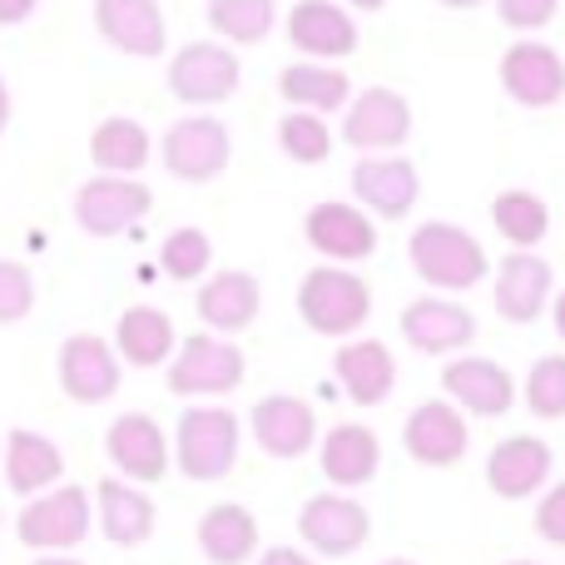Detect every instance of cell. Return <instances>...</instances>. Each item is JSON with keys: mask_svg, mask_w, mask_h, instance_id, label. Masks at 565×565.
<instances>
[{"mask_svg": "<svg viewBox=\"0 0 565 565\" xmlns=\"http://www.w3.org/2000/svg\"><path fill=\"white\" fill-rule=\"evenodd\" d=\"M407 264L427 288L441 292H471L491 278V258L481 238L461 224H447V218H427V224L412 228Z\"/></svg>", "mask_w": 565, "mask_h": 565, "instance_id": "6da1fadb", "label": "cell"}, {"mask_svg": "<svg viewBox=\"0 0 565 565\" xmlns=\"http://www.w3.org/2000/svg\"><path fill=\"white\" fill-rule=\"evenodd\" d=\"M298 318L318 338H358L372 318V282L358 268L318 264L298 282Z\"/></svg>", "mask_w": 565, "mask_h": 565, "instance_id": "7a4b0ae2", "label": "cell"}, {"mask_svg": "<svg viewBox=\"0 0 565 565\" xmlns=\"http://www.w3.org/2000/svg\"><path fill=\"white\" fill-rule=\"evenodd\" d=\"M248 377V358L234 338L218 332H189L164 362V387L174 397H228Z\"/></svg>", "mask_w": 565, "mask_h": 565, "instance_id": "3957f363", "label": "cell"}, {"mask_svg": "<svg viewBox=\"0 0 565 565\" xmlns=\"http://www.w3.org/2000/svg\"><path fill=\"white\" fill-rule=\"evenodd\" d=\"M244 427L228 407H189L174 427V467L189 481H224L238 467Z\"/></svg>", "mask_w": 565, "mask_h": 565, "instance_id": "277c9868", "label": "cell"}, {"mask_svg": "<svg viewBox=\"0 0 565 565\" xmlns=\"http://www.w3.org/2000/svg\"><path fill=\"white\" fill-rule=\"evenodd\" d=\"M164 79H169V95H174L179 105L209 109V105H224V99L238 95L244 65H238V55L224 45V40H189V45L174 50Z\"/></svg>", "mask_w": 565, "mask_h": 565, "instance_id": "5b68a950", "label": "cell"}, {"mask_svg": "<svg viewBox=\"0 0 565 565\" xmlns=\"http://www.w3.org/2000/svg\"><path fill=\"white\" fill-rule=\"evenodd\" d=\"M159 159H164V169L179 184H214L228 169V159H234V135L214 115H184L164 129Z\"/></svg>", "mask_w": 565, "mask_h": 565, "instance_id": "8992f818", "label": "cell"}, {"mask_svg": "<svg viewBox=\"0 0 565 565\" xmlns=\"http://www.w3.org/2000/svg\"><path fill=\"white\" fill-rule=\"evenodd\" d=\"M89 526H95V501H89V491L85 487H50L25 501V511H20V521H15V536H20V546L50 556V551H75L79 541L89 536Z\"/></svg>", "mask_w": 565, "mask_h": 565, "instance_id": "52a82bcc", "label": "cell"}, {"mask_svg": "<svg viewBox=\"0 0 565 565\" xmlns=\"http://www.w3.org/2000/svg\"><path fill=\"white\" fill-rule=\"evenodd\" d=\"M154 209V194L139 174H95L75 189V224L89 238H119Z\"/></svg>", "mask_w": 565, "mask_h": 565, "instance_id": "ba28073f", "label": "cell"}, {"mask_svg": "<svg viewBox=\"0 0 565 565\" xmlns=\"http://www.w3.org/2000/svg\"><path fill=\"white\" fill-rule=\"evenodd\" d=\"M302 238L322 264L358 268L377 254V218L362 204H342V199H322L302 214Z\"/></svg>", "mask_w": 565, "mask_h": 565, "instance_id": "9c48e42d", "label": "cell"}, {"mask_svg": "<svg viewBox=\"0 0 565 565\" xmlns=\"http://www.w3.org/2000/svg\"><path fill=\"white\" fill-rule=\"evenodd\" d=\"M298 536L312 556H358L372 536V511L348 491H318L298 511Z\"/></svg>", "mask_w": 565, "mask_h": 565, "instance_id": "30bf717a", "label": "cell"}, {"mask_svg": "<svg viewBox=\"0 0 565 565\" xmlns=\"http://www.w3.org/2000/svg\"><path fill=\"white\" fill-rule=\"evenodd\" d=\"M407 139H412V105L402 89L372 85L348 99V109H342V145H352L358 154H397Z\"/></svg>", "mask_w": 565, "mask_h": 565, "instance_id": "8fae6325", "label": "cell"}, {"mask_svg": "<svg viewBox=\"0 0 565 565\" xmlns=\"http://www.w3.org/2000/svg\"><path fill=\"white\" fill-rule=\"evenodd\" d=\"M441 392L447 402H457L467 417H507L521 397V382L511 377L507 362L481 358V352H457L441 367Z\"/></svg>", "mask_w": 565, "mask_h": 565, "instance_id": "7c38bea8", "label": "cell"}, {"mask_svg": "<svg viewBox=\"0 0 565 565\" xmlns=\"http://www.w3.org/2000/svg\"><path fill=\"white\" fill-rule=\"evenodd\" d=\"M55 377L60 392L79 407H99L119 392L125 382V362H119L115 342H105L99 332H75V338L60 342V358H55Z\"/></svg>", "mask_w": 565, "mask_h": 565, "instance_id": "4fadbf2b", "label": "cell"}, {"mask_svg": "<svg viewBox=\"0 0 565 565\" xmlns=\"http://www.w3.org/2000/svg\"><path fill=\"white\" fill-rule=\"evenodd\" d=\"M501 89H507L511 105L521 109H551L565 99V60L556 45L536 35H521L516 45H507L501 55Z\"/></svg>", "mask_w": 565, "mask_h": 565, "instance_id": "5bb4252c", "label": "cell"}, {"mask_svg": "<svg viewBox=\"0 0 565 565\" xmlns=\"http://www.w3.org/2000/svg\"><path fill=\"white\" fill-rule=\"evenodd\" d=\"M402 447L417 467H431V471H447L467 457L471 447V422L457 402L447 397H427L422 407H412L407 427H402Z\"/></svg>", "mask_w": 565, "mask_h": 565, "instance_id": "9a60e30c", "label": "cell"}, {"mask_svg": "<svg viewBox=\"0 0 565 565\" xmlns=\"http://www.w3.org/2000/svg\"><path fill=\"white\" fill-rule=\"evenodd\" d=\"M402 342L412 352H427V358H457L477 342V318L471 308H461L457 298H441V292H427V298H412L397 318Z\"/></svg>", "mask_w": 565, "mask_h": 565, "instance_id": "2e32d148", "label": "cell"}, {"mask_svg": "<svg viewBox=\"0 0 565 565\" xmlns=\"http://www.w3.org/2000/svg\"><path fill=\"white\" fill-rule=\"evenodd\" d=\"M422 199V174L407 154H362L352 164V204H362L372 218H407Z\"/></svg>", "mask_w": 565, "mask_h": 565, "instance_id": "e0dca14e", "label": "cell"}, {"mask_svg": "<svg viewBox=\"0 0 565 565\" xmlns=\"http://www.w3.org/2000/svg\"><path fill=\"white\" fill-rule=\"evenodd\" d=\"M556 298V268L536 248H511L491 274V308L507 322H536Z\"/></svg>", "mask_w": 565, "mask_h": 565, "instance_id": "ac0fdd59", "label": "cell"}, {"mask_svg": "<svg viewBox=\"0 0 565 565\" xmlns=\"http://www.w3.org/2000/svg\"><path fill=\"white\" fill-rule=\"evenodd\" d=\"M551 471H556L551 441L531 437V431H511L487 457V487H491V497H501V501H531L551 487Z\"/></svg>", "mask_w": 565, "mask_h": 565, "instance_id": "d6986e66", "label": "cell"}, {"mask_svg": "<svg viewBox=\"0 0 565 565\" xmlns=\"http://www.w3.org/2000/svg\"><path fill=\"white\" fill-rule=\"evenodd\" d=\"M105 457L115 461V471L125 481H135V487H159L174 447H169L164 427H159L149 412H125V417H115L105 431Z\"/></svg>", "mask_w": 565, "mask_h": 565, "instance_id": "ffe728a7", "label": "cell"}, {"mask_svg": "<svg viewBox=\"0 0 565 565\" xmlns=\"http://www.w3.org/2000/svg\"><path fill=\"white\" fill-rule=\"evenodd\" d=\"M248 427H254V441L274 461H302L318 447V412L298 392H268V397H258Z\"/></svg>", "mask_w": 565, "mask_h": 565, "instance_id": "44dd1931", "label": "cell"}, {"mask_svg": "<svg viewBox=\"0 0 565 565\" xmlns=\"http://www.w3.org/2000/svg\"><path fill=\"white\" fill-rule=\"evenodd\" d=\"M288 30V45L302 60H348L358 50V20L342 0H298L282 20Z\"/></svg>", "mask_w": 565, "mask_h": 565, "instance_id": "7402d4cb", "label": "cell"}, {"mask_svg": "<svg viewBox=\"0 0 565 565\" xmlns=\"http://www.w3.org/2000/svg\"><path fill=\"white\" fill-rule=\"evenodd\" d=\"M95 30L109 50L135 60H159L169 50V25L159 0H95Z\"/></svg>", "mask_w": 565, "mask_h": 565, "instance_id": "603a6c76", "label": "cell"}, {"mask_svg": "<svg viewBox=\"0 0 565 565\" xmlns=\"http://www.w3.org/2000/svg\"><path fill=\"white\" fill-rule=\"evenodd\" d=\"M332 372L338 387L348 392L352 407H382L397 387V358L382 338H342V348L332 352Z\"/></svg>", "mask_w": 565, "mask_h": 565, "instance_id": "cb8c5ba5", "label": "cell"}, {"mask_svg": "<svg viewBox=\"0 0 565 565\" xmlns=\"http://www.w3.org/2000/svg\"><path fill=\"white\" fill-rule=\"evenodd\" d=\"M199 322H204L209 332H218V338H238V332L254 328L258 308H264V288H258L254 274H244V268H218V274H209L199 282Z\"/></svg>", "mask_w": 565, "mask_h": 565, "instance_id": "d4e9b609", "label": "cell"}, {"mask_svg": "<svg viewBox=\"0 0 565 565\" xmlns=\"http://www.w3.org/2000/svg\"><path fill=\"white\" fill-rule=\"evenodd\" d=\"M95 521H99V531H105L109 546L135 551V546H145V541L154 536L159 507L149 501V491L129 487V481L105 477V481L95 487Z\"/></svg>", "mask_w": 565, "mask_h": 565, "instance_id": "484cf974", "label": "cell"}, {"mask_svg": "<svg viewBox=\"0 0 565 565\" xmlns=\"http://www.w3.org/2000/svg\"><path fill=\"white\" fill-rule=\"evenodd\" d=\"M318 467L332 487H367L382 471V441L367 422H338L328 437L318 441Z\"/></svg>", "mask_w": 565, "mask_h": 565, "instance_id": "4316f807", "label": "cell"}, {"mask_svg": "<svg viewBox=\"0 0 565 565\" xmlns=\"http://www.w3.org/2000/svg\"><path fill=\"white\" fill-rule=\"evenodd\" d=\"M0 471H6V487L30 501V497H40V491L60 487L65 457H60V447L50 437H40V431H30V427H15V431H6V447H0Z\"/></svg>", "mask_w": 565, "mask_h": 565, "instance_id": "83f0119b", "label": "cell"}, {"mask_svg": "<svg viewBox=\"0 0 565 565\" xmlns=\"http://www.w3.org/2000/svg\"><path fill=\"white\" fill-rule=\"evenodd\" d=\"M179 348V332H174V318L154 302H135V308L119 312L115 322V352L119 362L129 367H164Z\"/></svg>", "mask_w": 565, "mask_h": 565, "instance_id": "f1b7e54d", "label": "cell"}, {"mask_svg": "<svg viewBox=\"0 0 565 565\" xmlns=\"http://www.w3.org/2000/svg\"><path fill=\"white\" fill-rule=\"evenodd\" d=\"M199 551L209 565H248L258 556V516L238 501H218L199 516Z\"/></svg>", "mask_w": 565, "mask_h": 565, "instance_id": "f546056e", "label": "cell"}, {"mask_svg": "<svg viewBox=\"0 0 565 565\" xmlns=\"http://www.w3.org/2000/svg\"><path fill=\"white\" fill-rule=\"evenodd\" d=\"M278 95H282V105L288 109L332 115V109H348L352 79H348V70L328 65V60H298V65L278 70Z\"/></svg>", "mask_w": 565, "mask_h": 565, "instance_id": "4dcf8cb0", "label": "cell"}, {"mask_svg": "<svg viewBox=\"0 0 565 565\" xmlns=\"http://www.w3.org/2000/svg\"><path fill=\"white\" fill-rule=\"evenodd\" d=\"M149 154H154V139L129 115L99 119L95 135H89V164H95L99 174H139V169L149 164Z\"/></svg>", "mask_w": 565, "mask_h": 565, "instance_id": "1f68e13d", "label": "cell"}, {"mask_svg": "<svg viewBox=\"0 0 565 565\" xmlns=\"http://www.w3.org/2000/svg\"><path fill=\"white\" fill-rule=\"evenodd\" d=\"M491 228L511 248H536L551 234V204L541 194H531V189H501L491 199Z\"/></svg>", "mask_w": 565, "mask_h": 565, "instance_id": "d6a6232c", "label": "cell"}, {"mask_svg": "<svg viewBox=\"0 0 565 565\" xmlns=\"http://www.w3.org/2000/svg\"><path fill=\"white\" fill-rule=\"evenodd\" d=\"M204 15L224 45H264L274 35L278 6L274 0H209Z\"/></svg>", "mask_w": 565, "mask_h": 565, "instance_id": "836d02e7", "label": "cell"}, {"mask_svg": "<svg viewBox=\"0 0 565 565\" xmlns=\"http://www.w3.org/2000/svg\"><path fill=\"white\" fill-rule=\"evenodd\" d=\"M278 149L292 164H328L332 154V125L328 115H312V109H288L278 119Z\"/></svg>", "mask_w": 565, "mask_h": 565, "instance_id": "e575fe53", "label": "cell"}, {"mask_svg": "<svg viewBox=\"0 0 565 565\" xmlns=\"http://www.w3.org/2000/svg\"><path fill=\"white\" fill-rule=\"evenodd\" d=\"M521 402L531 417L541 422H565V352H546L521 382Z\"/></svg>", "mask_w": 565, "mask_h": 565, "instance_id": "d590c367", "label": "cell"}, {"mask_svg": "<svg viewBox=\"0 0 565 565\" xmlns=\"http://www.w3.org/2000/svg\"><path fill=\"white\" fill-rule=\"evenodd\" d=\"M209 264H214V244H209L204 228H174L159 248V268L174 282H204Z\"/></svg>", "mask_w": 565, "mask_h": 565, "instance_id": "8d00e7d4", "label": "cell"}, {"mask_svg": "<svg viewBox=\"0 0 565 565\" xmlns=\"http://www.w3.org/2000/svg\"><path fill=\"white\" fill-rule=\"evenodd\" d=\"M35 312V274L20 258H0V328H15Z\"/></svg>", "mask_w": 565, "mask_h": 565, "instance_id": "74e56055", "label": "cell"}, {"mask_svg": "<svg viewBox=\"0 0 565 565\" xmlns=\"http://www.w3.org/2000/svg\"><path fill=\"white\" fill-rule=\"evenodd\" d=\"M561 0H497V15L507 30H516V35H536V30H546L551 20H556Z\"/></svg>", "mask_w": 565, "mask_h": 565, "instance_id": "f35d334b", "label": "cell"}, {"mask_svg": "<svg viewBox=\"0 0 565 565\" xmlns=\"http://www.w3.org/2000/svg\"><path fill=\"white\" fill-rule=\"evenodd\" d=\"M536 536L565 551V481H551L536 497Z\"/></svg>", "mask_w": 565, "mask_h": 565, "instance_id": "ab89813d", "label": "cell"}, {"mask_svg": "<svg viewBox=\"0 0 565 565\" xmlns=\"http://www.w3.org/2000/svg\"><path fill=\"white\" fill-rule=\"evenodd\" d=\"M258 565H318L308 556V551H298V546H268L264 556H258Z\"/></svg>", "mask_w": 565, "mask_h": 565, "instance_id": "60d3db41", "label": "cell"}, {"mask_svg": "<svg viewBox=\"0 0 565 565\" xmlns=\"http://www.w3.org/2000/svg\"><path fill=\"white\" fill-rule=\"evenodd\" d=\"M40 0H0V25H25Z\"/></svg>", "mask_w": 565, "mask_h": 565, "instance_id": "b9f144b4", "label": "cell"}, {"mask_svg": "<svg viewBox=\"0 0 565 565\" xmlns=\"http://www.w3.org/2000/svg\"><path fill=\"white\" fill-rule=\"evenodd\" d=\"M551 328H556V338L565 342V288H556V298H551Z\"/></svg>", "mask_w": 565, "mask_h": 565, "instance_id": "7bdbcfd3", "label": "cell"}, {"mask_svg": "<svg viewBox=\"0 0 565 565\" xmlns=\"http://www.w3.org/2000/svg\"><path fill=\"white\" fill-rule=\"evenodd\" d=\"M10 109H15V105H10V85H6V79H0V135H6V129H10Z\"/></svg>", "mask_w": 565, "mask_h": 565, "instance_id": "ee69618b", "label": "cell"}, {"mask_svg": "<svg viewBox=\"0 0 565 565\" xmlns=\"http://www.w3.org/2000/svg\"><path fill=\"white\" fill-rule=\"evenodd\" d=\"M342 6H352V10H372V15H377V10H387V0H342Z\"/></svg>", "mask_w": 565, "mask_h": 565, "instance_id": "f6af8a7d", "label": "cell"}, {"mask_svg": "<svg viewBox=\"0 0 565 565\" xmlns=\"http://www.w3.org/2000/svg\"><path fill=\"white\" fill-rule=\"evenodd\" d=\"M35 565H85V561H75V556H60V551H50V556H40Z\"/></svg>", "mask_w": 565, "mask_h": 565, "instance_id": "bcb514c9", "label": "cell"}, {"mask_svg": "<svg viewBox=\"0 0 565 565\" xmlns=\"http://www.w3.org/2000/svg\"><path fill=\"white\" fill-rule=\"evenodd\" d=\"M441 10H477V6H487V0H437Z\"/></svg>", "mask_w": 565, "mask_h": 565, "instance_id": "7dc6e473", "label": "cell"}, {"mask_svg": "<svg viewBox=\"0 0 565 565\" xmlns=\"http://www.w3.org/2000/svg\"><path fill=\"white\" fill-rule=\"evenodd\" d=\"M382 565H417V561H402V556H397V561H382Z\"/></svg>", "mask_w": 565, "mask_h": 565, "instance_id": "c3c4849f", "label": "cell"}, {"mask_svg": "<svg viewBox=\"0 0 565 565\" xmlns=\"http://www.w3.org/2000/svg\"><path fill=\"white\" fill-rule=\"evenodd\" d=\"M507 565H536V561H507Z\"/></svg>", "mask_w": 565, "mask_h": 565, "instance_id": "681fc988", "label": "cell"}, {"mask_svg": "<svg viewBox=\"0 0 565 565\" xmlns=\"http://www.w3.org/2000/svg\"><path fill=\"white\" fill-rule=\"evenodd\" d=\"M0 447H6V431H0Z\"/></svg>", "mask_w": 565, "mask_h": 565, "instance_id": "f907efd6", "label": "cell"}]
</instances>
